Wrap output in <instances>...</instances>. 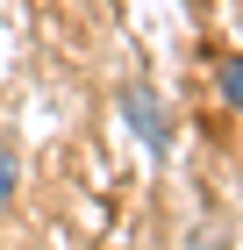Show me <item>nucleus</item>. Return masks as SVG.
<instances>
[{
    "instance_id": "2",
    "label": "nucleus",
    "mask_w": 243,
    "mask_h": 250,
    "mask_svg": "<svg viewBox=\"0 0 243 250\" xmlns=\"http://www.w3.org/2000/svg\"><path fill=\"white\" fill-rule=\"evenodd\" d=\"M15 193H22V150H15V136H0V214L15 208Z\"/></svg>"
},
{
    "instance_id": "3",
    "label": "nucleus",
    "mask_w": 243,
    "mask_h": 250,
    "mask_svg": "<svg viewBox=\"0 0 243 250\" xmlns=\"http://www.w3.org/2000/svg\"><path fill=\"white\" fill-rule=\"evenodd\" d=\"M215 79H222V100H229V107H243V58H222Z\"/></svg>"
},
{
    "instance_id": "1",
    "label": "nucleus",
    "mask_w": 243,
    "mask_h": 250,
    "mask_svg": "<svg viewBox=\"0 0 243 250\" xmlns=\"http://www.w3.org/2000/svg\"><path fill=\"white\" fill-rule=\"evenodd\" d=\"M122 122L136 129V143H143L150 157H165L172 150V129H165V107H157V93H150L143 79H129L122 86Z\"/></svg>"
},
{
    "instance_id": "4",
    "label": "nucleus",
    "mask_w": 243,
    "mask_h": 250,
    "mask_svg": "<svg viewBox=\"0 0 243 250\" xmlns=\"http://www.w3.org/2000/svg\"><path fill=\"white\" fill-rule=\"evenodd\" d=\"M193 250H215V243H193Z\"/></svg>"
}]
</instances>
